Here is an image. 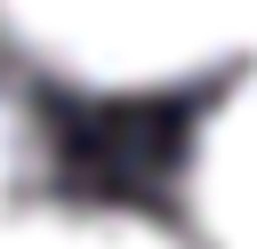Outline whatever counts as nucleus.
I'll list each match as a JSON object with an SVG mask.
<instances>
[{"mask_svg":"<svg viewBox=\"0 0 257 249\" xmlns=\"http://www.w3.org/2000/svg\"><path fill=\"white\" fill-rule=\"evenodd\" d=\"M257 48V0H0V56L80 96L217 88Z\"/></svg>","mask_w":257,"mask_h":249,"instance_id":"1","label":"nucleus"},{"mask_svg":"<svg viewBox=\"0 0 257 249\" xmlns=\"http://www.w3.org/2000/svg\"><path fill=\"white\" fill-rule=\"evenodd\" d=\"M40 193V120L16 96V80L0 72V225Z\"/></svg>","mask_w":257,"mask_h":249,"instance_id":"4","label":"nucleus"},{"mask_svg":"<svg viewBox=\"0 0 257 249\" xmlns=\"http://www.w3.org/2000/svg\"><path fill=\"white\" fill-rule=\"evenodd\" d=\"M0 249H193V233H169L128 209H64V201H24L0 225Z\"/></svg>","mask_w":257,"mask_h":249,"instance_id":"3","label":"nucleus"},{"mask_svg":"<svg viewBox=\"0 0 257 249\" xmlns=\"http://www.w3.org/2000/svg\"><path fill=\"white\" fill-rule=\"evenodd\" d=\"M185 233L193 249H257V48L217 80L185 145Z\"/></svg>","mask_w":257,"mask_h":249,"instance_id":"2","label":"nucleus"}]
</instances>
